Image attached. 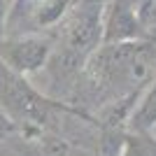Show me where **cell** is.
<instances>
[{
  "mask_svg": "<svg viewBox=\"0 0 156 156\" xmlns=\"http://www.w3.org/2000/svg\"><path fill=\"white\" fill-rule=\"evenodd\" d=\"M84 72L110 103L137 98L156 72V44L147 40L100 44L86 58Z\"/></svg>",
  "mask_w": 156,
  "mask_h": 156,
  "instance_id": "6da1fadb",
  "label": "cell"
},
{
  "mask_svg": "<svg viewBox=\"0 0 156 156\" xmlns=\"http://www.w3.org/2000/svg\"><path fill=\"white\" fill-rule=\"evenodd\" d=\"M0 112L12 124V128H21L23 133H40L49 126L54 114H75L79 119L93 121L82 107H72L68 103H61L56 98H49L40 89L28 82V77L9 70L0 61Z\"/></svg>",
  "mask_w": 156,
  "mask_h": 156,
  "instance_id": "7a4b0ae2",
  "label": "cell"
},
{
  "mask_svg": "<svg viewBox=\"0 0 156 156\" xmlns=\"http://www.w3.org/2000/svg\"><path fill=\"white\" fill-rule=\"evenodd\" d=\"M105 0H72L63 14L61 63L63 70H82L86 58L103 44Z\"/></svg>",
  "mask_w": 156,
  "mask_h": 156,
  "instance_id": "3957f363",
  "label": "cell"
},
{
  "mask_svg": "<svg viewBox=\"0 0 156 156\" xmlns=\"http://www.w3.org/2000/svg\"><path fill=\"white\" fill-rule=\"evenodd\" d=\"M51 54L54 40L49 35H16L0 40V61L23 77L42 70Z\"/></svg>",
  "mask_w": 156,
  "mask_h": 156,
  "instance_id": "277c9868",
  "label": "cell"
},
{
  "mask_svg": "<svg viewBox=\"0 0 156 156\" xmlns=\"http://www.w3.org/2000/svg\"><path fill=\"white\" fill-rule=\"evenodd\" d=\"M142 2L144 0H110V5H105L103 44L147 37L142 23Z\"/></svg>",
  "mask_w": 156,
  "mask_h": 156,
  "instance_id": "5b68a950",
  "label": "cell"
},
{
  "mask_svg": "<svg viewBox=\"0 0 156 156\" xmlns=\"http://www.w3.org/2000/svg\"><path fill=\"white\" fill-rule=\"evenodd\" d=\"M128 121H130V128L135 133H147V130L154 128V124H156V77L149 84L147 93L142 96L140 105L130 112Z\"/></svg>",
  "mask_w": 156,
  "mask_h": 156,
  "instance_id": "8992f818",
  "label": "cell"
},
{
  "mask_svg": "<svg viewBox=\"0 0 156 156\" xmlns=\"http://www.w3.org/2000/svg\"><path fill=\"white\" fill-rule=\"evenodd\" d=\"M72 0H42L35 9V23L40 28H47V26H54L63 19V14L68 12Z\"/></svg>",
  "mask_w": 156,
  "mask_h": 156,
  "instance_id": "52a82bcc",
  "label": "cell"
},
{
  "mask_svg": "<svg viewBox=\"0 0 156 156\" xmlns=\"http://www.w3.org/2000/svg\"><path fill=\"white\" fill-rule=\"evenodd\" d=\"M7 12H9V0H0V40H2V33H5Z\"/></svg>",
  "mask_w": 156,
  "mask_h": 156,
  "instance_id": "ba28073f",
  "label": "cell"
},
{
  "mask_svg": "<svg viewBox=\"0 0 156 156\" xmlns=\"http://www.w3.org/2000/svg\"><path fill=\"white\" fill-rule=\"evenodd\" d=\"M121 156H140L133 137H124V149H121Z\"/></svg>",
  "mask_w": 156,
  "mask_h": 156,
  "instance_id": "9c48e42d",
  "label": "cell"
},
{
  "mask_svg": "<svg viewBox=\"0 0 156 156\" xmlns=\"http://www.w3.org/2000/svg\"><path fill=\"white\" fill-rule=\"evenodd\" d=\"M0 128H7V130H14V128H12V126H9V124H0Z\"/></svg>",
  "mask_w": 156,
  "mask_h": 156,
  "instance_id": "30bf717a",
  "label": "cell"
},
{
  "mask_svg": "<svg viewBox=\"0 0 156 156\" xmlns=\"http://www.w3.org/2000/svg\"><path fill=\"white\" fill-rule=\"evenodd\" d=\"M5 133H7V128H0V135H5Z\"/></svg>",
  "mask_w": 156,
  "mask_h": 156,
  "instance_id": "8fae6325",
  "label": "cell"
}]
</instances>
